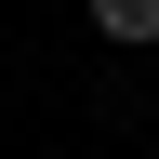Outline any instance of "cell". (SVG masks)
I'll list each match as a JSON object with an SVG mask.
<instances>
[{"mask_svg":"<svg viewBox=\"0 0 159 159\" xmlns=\"http://www.w3.org/2000/svg\"><path fill=\"white\" fill-rule=\"evenodd\" d=\"M93 27L106 40H159V0H93Z\"/></svg>","mask_w":159,"mask_h":159,"instance_id":"1","label":"cell"}]
</instances>
